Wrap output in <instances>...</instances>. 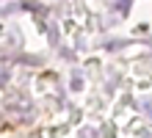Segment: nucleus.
Wrapping results in <instances>:
<instances>
[{
  "label": "nucleus",
  "instance_id": "obj_1",
  "mask_svg": "<svg viewBox=\"0 0 152 138\" xmlns=\"http://www.w3.org/2000/svg\"><path fill=\"white\" fill-rule=\"evenodd\" d=\"M116 8H122V11H127V8H130V0H116Z\"/></svg>",
  "mask_w": 152,
  "mask_h": 138
}]
</instances>
